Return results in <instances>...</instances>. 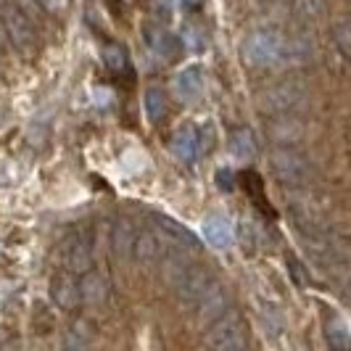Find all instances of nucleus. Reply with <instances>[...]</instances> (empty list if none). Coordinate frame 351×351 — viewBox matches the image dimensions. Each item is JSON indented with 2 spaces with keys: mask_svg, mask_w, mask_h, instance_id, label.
<instances>
[{
  "mask_svg": "<svg viewBox=\"0 0 351 351\" xmlns=\"http://www.w3.org/2000/svg\"><path fill=\"white\" fill-rule=\"evenodd\" d=\"M164 262H167L164 275H167V280L172 285V291H175V296L180 299V304L195 309V304L201 301V296L214 285V275H211L209 269H204L198 264H191L188 259L177 256V254L175 256H164Z\"/></svg>",
  "mask_w": 351,
  "mask_h": 351,
  "instance_id": "f257e3e1",
  "label": "nucleus"
},
{
  "mask_svg": "<svg viewBox=\"0 0 351 351\" xmlns=\"http://www.w3.org/2000/svg\"><path fill=\"white\" fill-rule=\"evenodd\" d=\"M241 56L248 66H256V69L293 64L291 61V40H285L280 32H272V29H256L243 37Z\"/></svg>",
  "mask_w": 351,
  "mask_h": 351,
  "instance_id": "f03ea898",
  "label": "nucleus"
},
{
  "mask_svg": "<svg viewBox=\"0 0 351 351\" xmlns=\"http://www.w3.org/2000/svg\"><path fill=\"white\" fill-rule=\"evenodd\" d=\"M306 98H309V88L299 77L278 80L256 93V104L264 114H291L306 104Z\"/></svg>",
  "mask_w": 351,
  "mask_h": 351,
  "instance_id": "7ed1b4c3",
  "label": "nucleus"
},
{
  "mask_svg": "<svg viewBox=\"0 0 351 351\" xmlns=\"http://www.w3.org/2000/svg\"><path fill=\"white\" fill-rule=\"evenodd\" d=\"M269 167H272V175L278 177V182L288 188H301L312 180V164L296 148H278L269 158Z\"/></svg>",
  "mask_w": 351,
  "mask_h": 351,
  "instance_id": "20e7f679",
  "label": "nucleus"
},
{
  "mask_svg": "<svg viewBox=\"0 0 351 351\" xmlns=\"http://www.w3.org/2000/svg\"><path fill=\"white\" fill-rule=\"evenodd\" d=\"M206 346L214 351H241L248 346L246 338V325L238 315H222L219 319H214L206 330Z\"/></svg>",
  "mask_w": 351,
  "mask_h": 351,
  "instance_id": "39448f33",
  "label": "nucleus"
},
{
  "mask_svg": "<svg viewBox=\"0 0 351 351\" xmlns=\"http://www.w3.org/2000/svg\"><path fill=\"white\" fill-rule=\"evenodd\" d=\"M0 27H3V32L14 40V45H16L21 53H35L37 48V35L35 29H32V24H29V19L21 14V8H19L16 3H11V0H0Z\"/></svg>",
  "mask_w": 351,
  "mask_h": 351,
  "instance_id": "423d86ee",
  "label": "nucleus"
},
{
  "mask_svg": "<svg viewBox=\"0 0 351 351\" xmlns=\"http://www.w3.org/2000/svg\"><path fill=\"white\" fill-rule=\"evenodd\" d=\"M151 219H154V228L158 230V235L167 241V246L172 248V251H180V254H195L201 243H198V238H195L191 230L185 228V225H180L177 219L172 217H167V214H151Z\"/></svg>",
  "mask_w": 351,
  "mask_h": 351,
  "instance_id": "0eeeda50",
  "label": "nucleus"
},
{
  "mask_svg": "<svg viewBox=\"0 0 351 351\" xmlns=\"http://www.w3.org/2000/svg\"><path fill=\"white\" fill-rule=\"evenodd\" d=\"M93 262V251H90V241L82 232H71L69 238L61 243V264L64 269H69L71 275H82L90 269Z\"/></svg>",
  "mask_w": 351,
  "mask_h": 351,
  "instance_id": "6e6552de",
  "label": "nucleus"
},
{
  "mask_svg": "<svg viewBox=\"0 0 351 351\" xmlns=\"http://www.w3.org/2000/svg\"><path fill=\"white\" fill-rule=\"evenodd\" d=\"M172 248L167 246V241L158 235V230H141L135 235V246H132V256L138 259L141 264L151 267V264L164 262V256L169 254Z\"/></svg>",
  "mask_w": 351,
  "mask_h": 351,
  "instance_id": "1a4fd4ad",
  "label": "nucleus"
},
{
  "mask_svg": "<svg viewBox=\"0 0 351 351\" xmlns=\"http://www.w3.org/2000/svg\"><path fill=\"white\" fill-rule=\"evenodd\" d=\"M51 299L58 309H77L80 301H82V291H80V282L71 278V272H56L51 278Z\"/></svg>",
  "mask_w": 351,
  "mask_h": 351,
  "instance_id": "9d476101",
  "label": "nucleus"
},
{
  "mask_svg": "<svg viewBox=\"0 0 351 351\" xmlns=\"http://www.w3.org/2000/svg\"><path fill=\"white\" fill-rule=\"evenodd\" d=\"M169 148L180 161H195L201 156V130L195 124H180L172 132Z\"/></svg>",
  "mask_w": 351,
  "mask_h": 351,
  "instance_id": "9b49d317",
  "label": "nucleus"
},
{
  "mask_svg": "<svg viewBox=\"0 0 351 351\" xmlns=\"http://www.w3.org/2000/svg\"><path fill=\"white\" fill-rule=\"evenodd\" d=\"M228 306H230V299H228L225 285L214 280V285H211L209 291L201 296V301L195 304V312H198V317H201V322L211 325L214 319H219L222 315H228Z\"/></svg>",
  "mask_w": 351,
  "mask_h": 351,
  "instance_id": "f8f14e48",
  "label": "nucleus"
},
{
  "mask_svg": "<svg viewBox=\"0 0 351 351\" xmlns=\"http://www.w3.org/2000/svg\"><path fill=\"white\" fill-rule=\"evenodd\" d=\"M172 95L180 104H193L204 95V71L198 66H188L172 80Z\"/></svg>",
  "mask_w": 351,
  "mask_h": 351,
  "instance_id": "ddd939ff",
  "label": "nucleus"
},
{
  "mask_svg": "<svg viewBox=\"0 0 351 351\" xmlns=\"http://www.w3.org/2000/svg\"><path fill=\"white\" fill-rule=\"evenodd\" d=\"M204 238L211 248L225 251L232 243V230H230V219L222 214H209L204 219Z\"/></svg>",
  "mask_w": 351,
  "mask_h": 351,
  "instance_id": "4468645a",
  "label": "nucleus"
},
{
  "mask_svg": "<svg viewBox=\"0 0 351 351\" xmlns=\"http://www.w3.org/2000/svg\"><path fill=\"white\" fill-rule=\"evenodd\" d=\"M228 148L235 158L248 161V158L256 156V138H254V132H251L248 127H235V130L230 132Z\"/></svg>",
  "mask_w": 351,
  "mask_h": 351,
  "instance_id": "2eb2a0df",
  "label": "nucleus"
},
{
  "mask_svg": "<svg viewBox=\"0 0 351 351\" xmlns=\"http://www.w3.org/2000/svg\"><path fill=\"white\" fill-rule=\"evenodd\" d=\"M80 291H82V301H88V304H104L106 296H108V282L104 280V275L88 269L82 282H80Z\"/></svg>",
  "mask_w": 351,
  "mask_h": 351,
  "instance_id": "dca6fc26",
  "label": "nucleus"
},
{
  "mask_svg": "<svg viewBox=\"0 0 351 351\" xmlns=\"http://www.w3.org/2000/svg\"><path fill=\"white\" fill-rule=\"evenodd\" d=\"M143 111H145V117H148L151 122H161V119L167 117V111H169V106H167V93L161 88L145 90V95H143Z\"/></svg>",
  "mask_w": 351,
  "mask_h": 351,
  "instance_id": "f3484780",
  "label": "nucleus"
},
{
  "mask_svg": "<svg viewBox=\"0 0 351 351\" xmlns=\"http://www.w3.org/2000/svg\"><path fill=\"white\" fill-rule=\"evenodd\" d=\"M143 35H145V43L151 45V51L161 53V56H167V53H175V40H172V35H169L164 27H156V24H145V27H143Z\"/></svg>",
  "mask_w": 351,
  "mask_h": 351,
  "instance_id": "a211bd4d",
  "label": "nucleus"
},
{
  "mask_svg": "<svg viewBox=\"0 0 351 351\" xmlns=\"http://www.w3.org/2000/svg\"><path fill=\"white\" fill-rule=\"evenodd\" d=\"M135 230H132V225L127 222V219H122L117 228H114V248L122 254V256H130L132 254V246H135Z\"/></svg>",
  "mask_w": 351,
  "mask_h": 351,
  "instance_id": "6ab92c4d",
  "label": "nucleus"
},
{
  "mask_svg": "<svg viewBox=\"0 0 351 351\" xmlns=\"http://www.w3.org/2000/svg\"><path fill=\"white\" fill-rule=\"evenodd\" d=\"M325 333H328V341H330V346H335V349H351V335H349L346 325H343L341 319H330Z\"/></svg>",
  "mask_w": 351,
  "mask_h": 351,
  "instance_id": "aec40b11",
  "label": "nucleus"
},
{
  "mask_svg": "<svg viewBox=\"0 0 351 351\" xmlns=\"http://www.w3.org/2000/svg\"><path fill=\"white\" fill-rule=\"evenodd\" d=\"M104 64L111 71H124V66H127V51H124L122 45H106Z\"/></svg>",
  "mask_w": 351,
  "mask_h": 351,
  "instance_id": "412c9836",
  "label": "nucleus"
},
{
  "mask_svg": "<svg viewBox=\"0 0 351 351\" xmlns=\"http://www.w3.org/2000/svg\"><path fill=\"white\" fill-rule=\"evenodd\" d=\"M293 8L301 19L306 21H315L319 19V14L325 11V0H293Z\"/></svg>",
  "mask_w": 351,
  "mask_h": 351,
  "instance_id": "4be33fe9",
  "label": "nucleus"
},
{
  "mask_svg": "<svg viewBox=\"0 0 351 351\" xmlns=\"http://www.w3.org/2000/svg\"><path fill=\"white\" fill-rule=\"evenodd\" d=\"M333 35H335V43H338V48L343 51V56H349V58H351V21H349V19H343V21H335Z\"/></svg>",
  "mask_w": 351,
  "mask_h": 351,
  "instance_id": "5701e85b",
  "label": "nucleus"
},
{
  "mask_svg": "<svg viewBox=\"0 0 351 351\" xmlns=\"http://www.w3.org/2000/svg\"><path fill=\"white\" fill-rule=\"evenodd\" d=\"M48 11H53V14H61V11H66V5H69V0H40Z\"/></svg>",
  "mask_w": 351,
  "mask_h": 351,
  "instance_id": "b1692460",
  "label": "nucleus"
}]
</instances>
